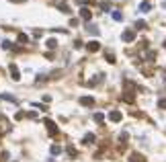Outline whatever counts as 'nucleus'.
<instances>
[{"mask_svg":"<svg viewBox=\"0 0 166 162\" xmlns=\"http://www.w3.org/2000/svg\"><path fill=\"white\" fill-rule=\"evenodd\" d=\"M8 70H11V76H12V80H19V78H21V72H19V68H17L14 64H11V66H8Z\"/></svg>","mask_w":166,"mask_h":162,"instance_id":"nucleus-1","label":"nucleus"},{"mask_svg":"<svg viewBox=\"0 0 166 162\" xmlns=\"http://www.w3.org/2000/svg\"><path fill=\"white\" fill-rule=\"evenodd\" d=\"M109 119H111L113 123H117V121H121V111H117V109H113V111L109 113Z\"/></svg>","mask_w":166,"mask_h":162,"instance_id":"nucleus-2","label":"nucleus"},{"mask_svg":"<svg viewBox=\"0 0 166 162\" xmlns=\"http://www.w3.org/2000/svg\"><path fill=\"white\" fill-rule=\"evenodd\" d=\"M133 37H135V35H133V31H129V29L121 33V39H123V41H127V43H129V41H133Z\"/></svg>","mask_w":166,"mask_h":162,"instance_id":"nucleus-3","label":"nucleus"},{"mask_svg":"<svg viewBox=\"0 0 166 162\" xmlns=\"http://www.w3.org/2000/svg\"><path fill=\"white\" fill-rule=\"evenodd\" d=\"M80 105H84V107H92V105H95V99H92V96H82V99H80Z\"/></svg>","mask_w":166,"mask_h":162,"instance_id":"nucleus-4","label":"nucleus"},{"mask_svg":"<svg viewBox=\"0 0 166 162\" xmlns=\"http://www.w3.org/2000/svg\"><path fill=\"white\" fill-rule=\"evenodd\" d=\"M88 51H92V53H95V51H98V49H101V43H98V41H88Z\"/></svg>","mask_w":166,"mask_h":162,"instance_id":"nucleus-5","label":"nucleus"},{"mask_svg":"<svg viewBox=\"0 0 166 162\" xmlns=\"http://www.w3.org/2000/svg\"><path fill=\"white\" fill-rule=\"evenodd\" d=\"M45 125H47V129H49V136H56V133H58V127L53 125V121H45Z\"/></svg>","mask_w":166,"mask_h":162,"instance_id":"nucleus-6","label":"nucleus"},{"mask_svg":"<svg viewBox=\"0 0 166 162\" xmlns=\"http://www.w3.org/2000/svg\"><path fill=\"white\" fill-rule=\"evenodd\" d=\"M80 17H82L84 21H90V17H92V12L88 11V8H80Z\"/></svg>","mask_w":166,"mask_h":162,"instance_id":"nucleus-7","label":"nucleus"},{"mask_svg":"<svg viewBox=\"0 0 166 162\" xmlns=\"http://www.w3.org/2000/svg\"><path fill=\"white\" fill-rule=\"evenodd\" d=\"M105 58H107L109 64H115V53H113L111 49H107V51H105Z\"/></svg>","mask_w":166,"mask_h":162,"instance_id":"nucleus-8","label":"nucleus"},{"mask_svg":"<svg viewBox=\"0 0 166 162\" xmlns=\"http://www.w3.org/2000/svg\"><path fill=\"white\" fill-rule=\"evenodd\" d=\"M131 162H146V158H143L142 154H137V152H133V154H131Z\"/></svg>","mask_w":166,"mask_h":162,"instance_id":"nucleus-9","label":"nucleus"},{"mask_svg":"<svg viewBox=\"0 0 166 162\" xmlns=\"http://www.w3.org/2000/svg\"><path fill=\"white\" fill-rule=\"evenodd\" d=\"M84 144H86V146H88V144H92V142H95V133H86V136H84V139H82Z\"/></svg>","mask_w":166,"mask_h":162,"instance_id":"nucleus-10","label":"nucleus"},{"mask_svg":"<svg viewBox=\"0 0 166 162\" xmlns=\"http://www.w3.org/2000/svg\"><path fill=\"white\" fill-rule=\"evenodd\" d=\"M140 11H142V12H150V11H152L150 2H142V4H140Z\"/></svg>","mask_w":166,"mask_h":162,"instance_id":"nucleus-11","label":"nucleus"},{"mask_svg":"<svg viewBox=\"0 0 166 162\" xmlns=\"http://www.w3.org/2000/svg\"><path fill=\"white\" fill-rule=\"evenodd\" d=\"M0 99H2V101H11V103H17V99H14L12 94H0Z\"/></svg>","mask_w":166,"mask_h":162,"instance_id":"nucleus-12","label":"nucleus"},{"mask_svg":"<svg viewBox=\"0 0 166 162\" xmlns=\"http://www.w3.org/2000/svg\"><path fill=\"white\" fill-rule=\"evenodd\" d=\"M95 121H96V123H103V121H105V115H103V113H96V115H95Z\"/></svg>","mask_w":166,"mask_h":162,"instance_id":"nucleus-13","label":"nucleus"},{"mask_svg":"<svg viewBox=\"0 0 166 162\" xmlns=\"http://www.w3.org/2000/svg\"><path fill=\"white\" fill-rule=\"evenodd\" d=\"M113 19H115V21H121V19H123V14H121L119 11H115V12H113Z\"/></svg>","mask_w":166,"mask_h":162,"instance_id":"nucleus-14","label":"nucleus"},{"mask_svg":"<svg viewBox=\"0 0 166 162\" xmlns=\"http://www.w3.org/2000/svg\"><path fill=\"white\" fill-rule=\"evenodd\" d=\"M56 45H58V41H56V39H49V41H47V47H49V49H53Z\"/></svg>","mask_w":166,"mask_h":162,"instance_id":"nucleus-15","label":"nucleus"},{"mask_svg":"<svg viewBox=\"0 0 166 162\" xmlns=\"http://www.w3.org/2000/svg\"><path fill=\"white\" fill-rule=\"evenodd\" d=\"M125 139H127V131H121L119 133V142H125Z\"/></svg>","mask_w":166,"mask_h":162,"instance_id":"nucleus-16","label":"nucleus"},{"mask_svg":"<svg viewBox=\"0 0 166 162\" xmlns=\"http://www.w3.org/2000/svg\"><path fill=\"white\" fill-rule=\"evenodd\" d=\"M88 31H90L92 35H98V29H96L95 25H90V27H88Z\"/></svg>","mask_w":166,"mask_h":162,"instance_id":"nucleus-17","label":"nucleus"},{"mask_svg":"<svg viewBox=\"0 0 166 162\" xmlns=\"http://www.w3.org/2000/svg\"><path fill=\"white\" fill-rule=\"evenodd\" d=\"M2 47H4V49H11V47H12V43H11V41H6V39H4V41H2Z\"/></svg>","mask_w":166,"mask_h":162,"instance_id":"nucleus-18","label":"nucleus"},{"mask_svg":"<svg viewBox=\"0 0 166 162\" xmlns=\"http://www.w3.org/2000/svg\"><path fill=\"white\" fill-rule=\"evenodd\" d=\"M59 152H62L59 146H51V154H59Z\"/></svg>","mask_w":166,"mask_h":162,"instance_id":"nucleus-19","label":"nucleus"},{"mask_svg":"<svg viewBox=\"0 0 166 162\" xmlns=\"http://www.w3.org/2000/svg\"><path fill=\"white\" fill-rule=\"evenodd\" d=\"M158 107H160V109H166V99H160V101H158Z\"/></svg>","mask_w":166,"mask_h":162,"instance_id":"nucleus-20","label":"nucleus"},{"mask_svg":"<svg viewBox=\"0 0 166 162\" xmlns=\"http://www.w3.org/2000/svg\"><path fill=\"white\" fill-rule=\"evenodd\" d=\"M135 27H137V29H146V23H143V21H137Z\"/></svg>","mask_w":166,"mask_h":162,"instance_id":"nucleus-21","label":"nucleus"},{"mask_svg":"<svg viewBox=\"0 0 166 162\" xmlns=\"http://www.w3.org/2000/svg\"><path fill=\"white\" fill-rule=\"evenodd\" d=\"M19 41H21V43H25V41H27V35L21 33V35H19Z\"/></svg>","mask_w":166,"mask_h":162,"instance_id":"nucleus-22","label":"nucleus"},{"mask_svg":"<svg viewBox=\"0 0 166 162\" xmlns=\"http://www.w3.org/2000/svg\"><path fill=\"white\" fill-rule=\"evenodd\" d=\"M11 2H25V0H11Z\"/></svg>","mask_w":166,"mask_h":162,"instance_id":"nucleus-23","label":"nucleus"}]
</instances>
